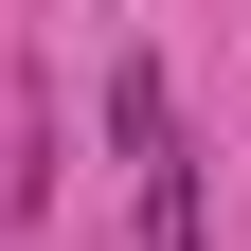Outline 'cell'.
<instances>
[{
	"mask_svg": "<svg viewBox=\"0 0 251 251\" xmlns=\"http://www.w3.org/2000/svg\"><path fill=\"white\" fill-rule=\"evenodd\" d=\"M0 215H18V179H0Z\"/></svg>",
	"mask_w": 251,
	"mask_h": 251,
	"instance_id": "obj_2",
	"label": "cell"
},
{
	"mask_svg": "<svg viewBox=\"0 0 251 251\" xmlns=\"http://www.w3.org/2000/svg\"><path fill=\"white\" fill-rule=\"evenodd\" d=\"M144 251H215V198H198L179 144H144Z\"/></svg>",
	"mask_w": 251,
	"mask_h": 251,
	"instance_id": "obj_1",
	"label": "cell"
}]
</instances>
